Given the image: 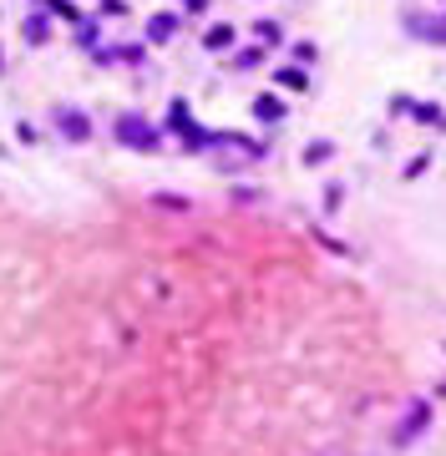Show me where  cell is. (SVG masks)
Here are the masks:
<instances>
[{
    "label": "cell",
    "instance_id": "1",
    "mask_svg": "<svg viewBox=\"0 0 446 456\" xmlns=\"http://www.w3.org/2000/svg\"><path fill=\"white\" fill-rule=\"evenodd\" d=\"M421 421H426V406H416L411 416H406V426H401V441H406V436H416V426H421Z\"/></svg>",
    "mask_w": 446,
    "mask_h": 456
}]
</instances>
